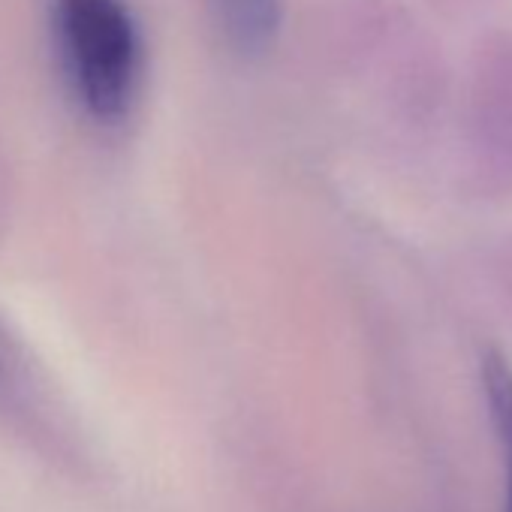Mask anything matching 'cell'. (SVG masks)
Returning <instances> with one entry per match:
<instances>
[{
  "label": "cell",
  "mask_w": 512,
  "mask_h": 512,
  "mask_svg": "<svg viewBox=\"0 0 512 512\" xmlns=\"http://www.w3.org/2000/svg\"><path fill=\"white\" fill-rule=\"evenodd\" d=\"M55 46L79 106L100 124L121 121L139 82V31L121 0H58Z\"/></svg>",
  "instance_id": "6da1fadb"
},
{
  "label": "cell",
  "mask_w": 512,
  "mask_h": 512,
  "mask_svg": "<svg viewBox=\"0 0 512 512\" xmlns=\"http://www.w3.org/2000/svg\"><path fill=\"white\" fill-rule=\"evenodd\" d=\"M208 7L220 34L238 55L260 58L275 46L284 0H208Z\"/></svg>",
  "instance_id": "7a4b0ae2"
},
{
  "label": "cell",
  "mask_w": 512,
  "mask_h": 512,
  "mask_svg": "<svg viewBox=\"0 0 512 512\" xmlns=\"http://www.w3.org/2000/svg\"><path fill=\"white\" fill-rule=\"evenodd\" d=\"M482 392H485V404L500 440V455H503V467H506V506L503 512H512V368L509 362L497 353L488 350L482 356Z\"/></svg>",
  "instance_id": "3957f363"
},
{
  "label": "cell",
  "mask_w": 512,
  "mask_h": 512,
  "mask_svg": "<svg viewBox=\"0 0 512 512\" xmlns=\"http://www.w3.org/2000/svg\"><path fill=\"white\" fill-rule=\"evenodd\" d=\"M0 368H4V350H0Z\"/></svg>",
  "instance_id": "277c9868"
}]
</instances>
